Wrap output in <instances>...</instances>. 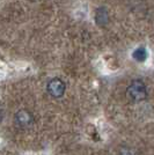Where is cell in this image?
I'll return each mask as SVG.
<instances>
[{
	"label": "cell",
	"instance_id": "obj_1",
	"mask_svg": "<svg viewBox=\"0 0 154 155\" xmlns=\"http://www.w3.org/2000/svg\"><path fill=\"white\" fill-rule=\"evenodd\" d=\"M126 96L133 103H139L141 101L146 100L147 97V89L145 84L141 80H133L129 84L126 89Z\"/></svg>",
	"mask_w": 154,
	"mask_h": 155
},
{
	"label": "cell",
	"instance_id": "obj_2",
	"mask_svg": "<svg viewBox=\"0 0 154 155\" xmlns=\"http://www.w3.org/2000/svg\"><path fill=\"white\" fill-rule=\"evenodd\" d=\"M66 86L63 80H60L59 78H53L51 79L48 84H46V91L48 93L55 98H59L64 95Z\"/></svg>",
	"mask_w": 154,
	"mask_h": 155
},
{
	"label": "cell",
	"instance_id": "obj_3",
	"mask_svg": "<svg viewBox=\"0 0 154 155\" xmlns=\"http://www.w3.org/2000/svg\"><path fill=\"white\" fill-rule=\"evenodd\" d=\"M14 119H15L16 125L19 127H21V129H27V127H29L34 123V116H32V114L26 109L19 110L15 114Z\"/></svg>",
	"mask_w": 154,
	"mask_h": 155
},
{
	"label": "cell",
	"instance_id": "obj_4",
	"mask_svg": "<svg viewBox=\"0 0 154 155\" xmlns=\"http://www.w3.org/2000/svg\"><path fill=\"white\" fill-rule=\"evenodd\" d=\"M108 12L104 9V8H99L96 12V21H97V25L100 26H104L107 22H108Z\"/></svg>",
	"mask_w": 154,
	"mask_h": 155
},
{
	"label": "cell",
	"instance_id": "obj_5",
	"mask_svg": "<svg viewBox=\"0 0 154 155\" xmlns=\"http://www.w3.org/2000/svg\"><path fill=\"white\" fill-rule=\"evenodd\" d=\"M133 57H135L136 60L142 61V60H145L146 57H147V52H146V50H145L144 48H139V49H137V50L135 51Z\"/></svg>",
	"mask_w": 154,
	"mask_h": 155
}]
</instances>
